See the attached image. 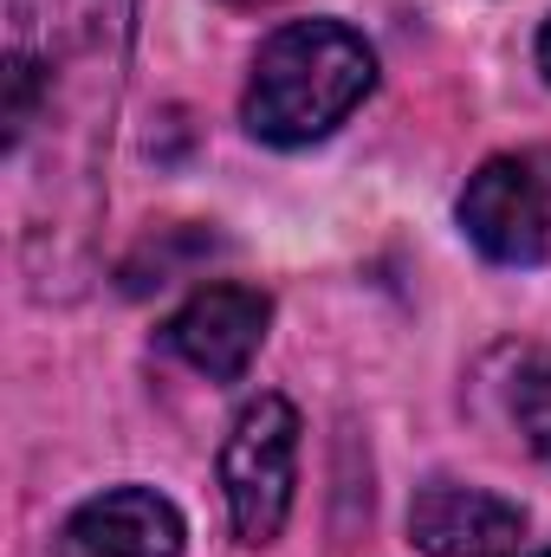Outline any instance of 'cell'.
<instances>
[{
  "label": "cell",
  "mask_w": 551,
  "mask_h": 557,
  "mask_svg": "<svg viewBox=\"0 0 551 557\" xmlns=\"http://www.w3.org/2000/svg\"><path fill=\"white\" fill-rule=\"evenodd\" d=\"M377 85V52L344 20H292L254 59L247 131L260 143L298 149L331 137Z\"/></svg>",
  "instance_id": "cell-1"
},
{
  "label": "cell",
  "mask_w": 551,
  "mask_h": 557,
  "mask_svg": "<svg viewBox=\"0 0 551 557\" xmlns=\"http://www.w3.org/2000/svg\"><path fill=\"white\" fill-rule=\"evenodd\" d=\"M292 473H298V416L285 396L247 403L228 447H221V493L241 545H273L292 512Z\"/></svg>",
  "instance_id": "cell-2"
},
{
  "label": "cell",
  "mask_w": 551,
  "mask_h": 557,
  "mask_svg": "<svg viewBox=\"0 0 551 557\" xmlns=\"http://www.w3.org/2000/svg\"><path fill=\"white\" fill-rule=\"evenodd\" d=\"M461 227L500 267H551V149L480 162L461 195Z\"/></svg>",
  "instance_id": "cell-3"
},
{
  "label": "cell",
  "mask_w": 551,
  "mask_h": 557,
  "mask_svg": "<svg viewBox=\"0 0 551 557\" xmlns=\"http://www.w3.org/2000/svg\"><path fill=\"white\" fill-rule=\"evenodd\" d=\"M267 324H273V298L254 292V285H201L169 324H162V344L201 370L208 383H241L254 350L267 344Z\"/></svg>",
  "instance_id": "cell-4"
},
{
  "label": "cell",
  "mask_w": 551,
  "mask_h": 557,
  "mask_svg": "<svg viewBox=\"0 0 551 557\" xmlns=\"http://www.w3.org/2000/svg\"><path fill=\"white\" fill-rule=\"evenodd\" d=\"M52 557H182V512L149 486L98 493L59 525Z\"/></svg>",
  "instance_id": "cell-5"
},
{
  "label": "cell",
  "mask_w": 551,
  "mask_h": 557,
  "mask_svg": "<svg viewBox=\"0 0 551 557\" xmlns=\"http://www.w3.org/2000/svg\"><path fill=\"white\" fill-rule=\"evenodd\" d=\"M409 539L428 557H519L526 545V512L480 493V486H454L434 480L421 486L409 506Z\"/></svg>",
  "instance_id": "cell-6"
},
{
  "label": "cell",
  "mask_w": 551,
  "mask_h": 557,
  "mask_svg": "<svg viewBox=\"0 0 551 557\" xmlns=\"http://www.w3.org/2000/svg\"><path fill=\"white\" fill-rule=\"evenodd\" d=\"M506 409H513V428L526 434V447L551 467V357H519L506 383Z\"/></svg>",
  "instance_id": "cell-7"
},
{
  "label": "cell",
  "mask_w": 551,
  "mask_h": 557,
  "mask_svg": "<svg viewBox=\"0 0 551 557\" xmlns=\"http://www.w3.org/2000/svg\"><path fill=\"white\" fill-rule=\"evenodd\" d=\"M539 65H546V78H551V20H546V33H539Z\"/></svg>",
  "instance_id": "cell-8"
},
{
  "label": "cell",
  "mask_w": 551,
  "mask_h": 557,
  "mask_svg": "<svg viewBox=\"0 0 551 557\" xmlns=\"http://www.w3.org/2000/svg\"><path fill=\"white\" fill-rule=\"evenodd\" d=\"M539 557H551V552H539Z\"/></svg>",
  "instance_id": "cell-9"
}]
</instances>
